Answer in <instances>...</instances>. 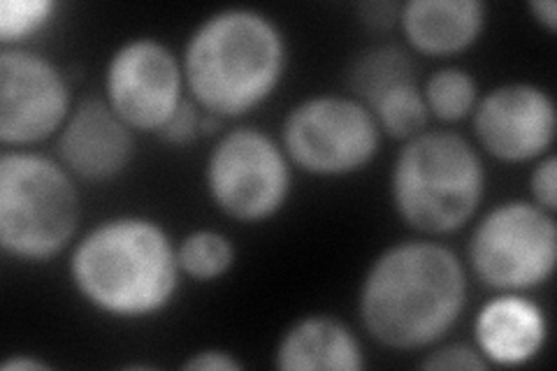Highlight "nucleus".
Returning a JSON list of instances; mask_svg holds the SVG:
<instances>
[{"instance_id": "obj_26", "label": "nucleus", "mask_w": 557, "mask_h": 371, "mask_svg": "<svg viewBox=\"0 0 557 371\" xmlns=\"http://www.w3.org/2000/svg\"><path fill=\"white\" fill-rule=\"evenodd\" d=\"M528 10L539 26H544L550 35L557 33V3L555 0H532Z\"/></svg>"}, {"instance_id": "obj_10", "label": "nucleus", "mask_w": 557, "mask_h": 371, "mask_svg": "<svg viewBox=\"0 0 557 371\" xmlns=\"http://www.w3.org/2000/svg\"><path fill=\"white\" fill-rule=\"evenodd\" d=\"M73 112L61 67L24 47L0 51V143L26 149L57 137Z\"/></svg>"}, {"instance_id": "obj_16", "label": "nucleus", "mask_w": 557, "mask_h": 371, "mask_svg": "<svg viewBox=\"0 0 557 371\" xmlns=\"http://www.w3.org/2000/svg\"><path fill=\"white\" fill-rule=\"evenodd\" d=\"M416 65L409 51L397 45H376L358 54L346 73L348 96L360 100L364 108L381 98L391 88L413 82Z\"/></svg>"}, {"instance_id": "obj_13", "label": "nucleus", "mask_w": 557, "mask_h": 371, "mask_svg": "<svg viewBox=\"0 0 557 371\" xmlns=\"http://www.w3.org/2000/svg\"><path fill=\"white\" fill-rule=\"evenodd\" d=\"M548 318L534 299L499 293L487 299L474 321V346L487 364L522 367L542 356Z\"/></svg>"}, {"instance_id": "obj_12", "label": "nucleus", "mask_w": 557, "mask_h": 371, "mask_svg": "<svg viewBox=\"0 0 557 371\" xmlns=\"http://www.w3.org/2000/svg\"><path fill=\"white\" fill-rule=\"evenodd\" d=\"M135 158V131L104 98H84L57 135V161L89 184L114 182Z\"/></svg>"}, {"instance_id": "obj_4", "label": "nucleus", "mask_w": 557, "mask_h": 371, "mask_svg": "<svg viewBox=\"0 0 557 371\" xmlns=\"http://www.w3.org/2000/svg\"><path fill=\"white\" fill-rule=\"evenodd\" d=\"M485 196V165L479 147L456 131H425L397 151L391 200L405 225L428 237L462 230Z\"/></svg>"}, {"instance_id": "obj_24", "label": "nucleus", "mask_w": 557, "mask_h": 371, "mask_svg": "<svg viewBox=\"0 0 557 371\" xmlns=\"http://www.w3.org/2000/svg\"><path fill=\"white\" fill-rule=\"evenodd\" d=\"M244 364L223 348H202L182 362V369L190 371H239Z\"/></svg>"}, {"instance_id": "obj_3", "label": "nucleus", "mask_w": 557, "mask_h": 371, "mask_svg": "<svg viewBox=\"0 0 557 371\" xmlns=\"http://www.w3.org/2000/svg\"><path fill=\"white\" fill-rule=\"evenodd\" d=\"M182 67L190 100L225 121L239 119L265 104L284 82L288 42L265 12L225 8L188 35Z\"/></svg>"}, {"instance_id": "obj_9", "label": "nucleus", "mask_w": 557, "mask_h": 371, "mask_svg": "<svg viewBox=\"0 0 557 371\" xmlns=\"http://www.w3.org/2000/svg\"><path fill=\"white\" fill-rule=\"evenodd\" d=\"M104 100L135 133H159L186 100L182 59L156 38H133L104 65Z\"/></svg>"}, {"instance_id": "obj_8", "label": "nucleus", "mask_w": 557, "mask_h": 371, "mask_svg": "<svg viewBox=\"0 0 557 371\" xmlns=\"http://www.w3.org/2000/svg\"><path fill=\"white\" fill-rule=\"evenodd\" d=\"M381 135L374 114L342 94L305 98L282 123V147L290 165L323 180L368 168L381 149Z\"/></svg>"}, {"instance_id": "obj_6", "label": "nucleus", "mask_w": 557, "mask_h": 371, "mask_svg": "<svg viewBox=\"0 0 557 371\" xmlns=\"http://www.w3.org/2000/svg\"><path fill=\"white\" fill-rule=\"evenodd\" d=\"M207 196L223 217L265 223L282 211L293 190V165L282 143L253 126L219 135L205 165Z\"/></svg>"}, {"instance_id": "obj_23", "label": "nucleus", "mask_w": 557, "mask_h": 371, "mask_svg": "<svg viewBox=\"0 0 557 371\" xmlns=\"http://www.w3.org/2000/svg\"><path fill=\"white\" fill-rule=\"evenodd\" d=\"M530 196L536 207H542L548 214L557 211V158L546 153L536 161L530 174Z\"/></svg>"}, {"instance_id": "obj_5", "label": "nucleus", "mask_w": 557, "mask_h": 371, "mask_svg": "<svg viewBox=\"0 0 557 371\" xmlns=\"http://www.w3.org/2000/svg\"><path fill=\"white\" fill-rule=\"evenodd\" d=\"M82 223V198L59 161L16 149L0 156V249L42 264L73 244Z\"/></svg>"}, {"instance_id": "obj_22", "label": "nucleus", "mask_w": 557, "mask_h": 371, "mask_svg": "<svg viewBox=\"0 0 557 371\" xmlns=\"http://www.w3.org/2000/svg\"><path fill=\"white\" fill-rule=\"evenodd\" d=\"M202 114L205 110L196 100L186 98L180 110L170 116V121L165 126L156 133V137L161 139V143L170 145V147H190L196 145L198 139L202 137Z\"/></svg>"}, {"instance_id": "obj_15", "label": "nucleus", "mask_w": 557, "mask_h": 371, "mask_svg": "<svg viewBox=\"0 0 557 371\" xmlns=\"http://www.w3.org/2000/svg\"><path fill=\"white\" fill-rule=\"evenodd\" d=\"M364 364L356 332L323 313L293 323L274 350V367L282 371H362Z\"/></svg>"}, {"instance_id": "obj_19", "label": "nucleus", "mask_w": 557, "mask_h": 371, "mask_svg": "<svg viewBox=\"0 0 557 371\" xmlns=\"http://www.w3.org/2000/svg\"><path fill=\"white\" fill-rule=\"evenodd\" d=\"M177 262L184 276L209 284L233 270L235 246L219 230H194L177 244Z\"/></svg>"}, {"instance_id": "obj_1", "label": "nucleus", "mask_w": 557, "mask_h": 371, "mask_svg": "<svg viewBox=\"0 0 557 371\" xmlns=\"http://www.w3.org/2000/svg\"><path fill=\"white\" fill-rule=\"evenodd\" d=\"M467 307L458 253L432 239L383 249L362 276L358 313L364 332L391 350H428L444 342Z\"/></svg>"}, {"instance_id": "obj_14", "label": "nucleus", "mask_w": 557, "mask_h": 371, "mask_svg": "<svg viewBox=\"0 0 557 371\" xmlns=\"http://www.w3.org/2000/svg\"><path fill=\"white\" fill-rule=\"evenodd\" d=\"M487 22L481 0H409L399 8V28L418 54L446 59L479 42Z\"/></svg>"}, {"instance_id": "obj_17", "label": "nucleus", "mask_w": 557, "mask_h": 371, "mask_svg": "<svg viewBox=\"0 0 557 371\" xmlns=\"http://www.w3.org/2000/svg\"><path fill=\"white\" fill-rule=\"evenodd\" d=\"M368 110L374 114L381 133L399 139V143H407V139L425 133L432 119L418 79L391 88V91L376 98Z\"/></svg>"}, {"instance_id": "obj_21", "label": "nucleus", "mask_w": 557, "mask_h": 371, "mask_svg": "<svg viewBox=\"0 0 557 371\" xmlns=\"http://www.w3.org/2000/svg\"><path fill=\"white\" fill-rule=\"evenodd\" d=\"M428 371H485L491 364L479 353L474 344H460L453 342L446 346H437L428 353L421 362Z\"/></svg>"}, {"instance_id": "obj_2", "label": "nucleus", "mask_w": 557, "mask_h": 371, "mask_svg": "<svg viewBox=\"0 0 557 371\" xmlns=\"http://www.w3.org/2000/svg\"><path fill=\"white\" fill-rule=\"evenodd\" d=\"M67 274L86 305L124 321L165 311L182 281L177 244L159 221L139 214L94 225L70 253Z\"/></svg>"}, {"instance_id": "obj_27", "label": "nucleus", "mask_w": 557, "mask_h": 371, "mask_svg": "<svg viewBox=\"0 0 557 371\" xmlns=\"http://www.w3.org/2000/svg\"><path fill=\"white\" fill-rule=\"evenodd\" d=\"M3 371H47L51 369L49 362L30 356V353H22V356H12L3 364H0Z\"/></svg>"}, {"instance_id": "obj_11", "label": "nucleus", "mask_w": 557, "mask_h": 371, "mask_svg": "<svg viewBox=\"0 0 557 371\" xmlns=\"http://www.w3.org/2000/svg\"><path fill=\"white\" fill-rule=\"evenodd\" d=\"M479 149L499 163H530L550 153L557 133L553 96L532 82H509L479 98L472 112Z\"/></svg>"}, {"instance_id": "obj_20", "label": "nucleus", "mask_w": 557, "mask_h": 371, "mask_svg": "<svg viewBox=\"0 0 557 371\" xmlns=\"http://www.w3.org/2000/svg\"><path fill=\"white\" fill-rule=\"evenodd\" d=\"M59 12L54 0H3L0 3V45L22 47L42 33Z\"/></svg>"}, {"instance_id": "obj_7", "label": "nucleus", "mask_w": 557, "mask_h": 371, "mask_svg": "<svg viewBox=\"0 0 557 371\" xmlns=\"http://www.w3.org/2000/svg\"><path fill=\"white\" fill-rule=\"evenodd\" d=\"M467 260L485 288L528 293L544 286L557 264V225L532 200H507L485 211L467 246Z\"/></svg>"}, {"instance_id": "obj_18", "label": "nucleus", "mask_w": 557, "mask_h": 371, "mask_svg": "<svg viewBox=\"0 0 557 371\" xmlns=\"http://www.w3.org/2000/svg\"><path fill=\"white\" fill-rule=\"evenodd\" d=\"M421 88L430 116L444 123H460L469 119L479 102L474 75L458 65L434 70Z\"/></svg>"}, {"instance_id": "obj_25", "label": "nucleus", "mask_w": 557, "mask_h": 371, "mask_svg": "<svg viewBox=\"0 0 557 371\" xmlns=\"http://www.w3.org/2000/svg\"><path fill=\"white\" fill-rule=\"evenodd\" d=\"M399 3H386V0H376V3H362L358 8L360 22L372 30H388L399 20Z\"/></svg>"}]
</instances>
